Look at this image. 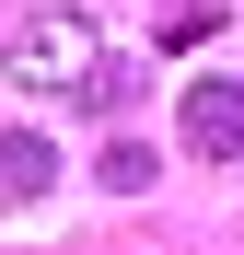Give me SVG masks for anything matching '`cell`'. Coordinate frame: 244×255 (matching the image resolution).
Here are the masks:
<instances>
[{
  "mask_svg": "<svg viewBox=\"0 0 244 255\" xmlns=\"http://www.w3.org/2000/svg\"><path fill=\"white\" fill-rule=\"evenodd\" d=\"M0 70H12L23 93H58V105H93L105 81H116L93 12H23V35H12V58H0Z\"/></svg>",
  "mask_w": 244,
  "mask_h": 255,
  "instance_id": "cell-1",
  "label": "cell"
},
{
  "mask_svg": "<svg viewBox=\"0 0 244 255\" xmlns=\"http://www.w3.org/2000/svg\"><path fill=\"white\" fill-rule=\"evenodd\" d=\"M186 151H210V162H233V151H244V81H233V70L186 93Z\"/></svg>",
  "mask_w": 244,
  "mask_h": 255,
  "instance_id": "cell-2",
  "label": "cell"
},
{
  "mask_svg": "<svg viewBox=\"0 0 244 255\" xmlns=\"http://www.w3.org/2000/svg\"><path fill=\"white\" fill-rule=\"evenodd\" d=\"M47 174H58V151L35 139V128H12V139H0V209H35Z\"/></svg>",
  "mask_w": 244,
  "mask_h": 255,
  "instance_id": "cell-3",
  "label": "cell"
},
{
  "mask_svg": "<svg viewBox=\"0 0 244 255\" xmlns=\"http://www.w3.org/2000/svg\"><path fill=\"white\" fill-rule=\"evenodd\" d=\"M105 186H116V197H140V186H151V151H140V139H116V151H105Z\"/></svg>",
  "mask_w": 244,
  "mask_h": 255,
  "instance_id": "cell-4",
  "label": "cell"
}]
</instances>
